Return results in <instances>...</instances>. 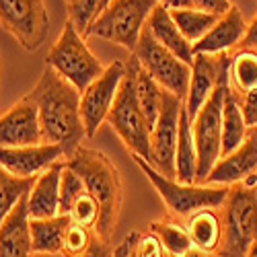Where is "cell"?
I'll list each match as a JSON object with an SVG mask.
<instances>
[{"label":"cell","mask_w":257,"mask_h":257,"mask_svg":"<svg viewBox=\"0 0 257 257\" xmlns=\"http://www.w3.org/2000/svg\"><path fill=\"white\" fill-rule=\"evenodd\" d=\"M204 183L222 185V187L245 183V185L255 187L257 183V140L247 134L245 142L239 148H234L230 155L218 159V163L212 167Z\"/></svg>","instance_id":"cell-14"},{"label":"cell","mask_w":257,"mask_h":257,"mask_svg":"<svg viewBox=\"0 0 257 257\" xmlns=\"http://www.w3.org/2000/svg\"><path fill=\"white\" fill-rule=\"evenodd\" d=\"M33 181L35 179L17 177L0 167V224L7 218V214L29 194Z\"/></svg>","instance_id":"cell-29"},{"label":"cell","mask_w":257,"mask_h":257,"mask_svg":"<svg viewBox=\"0 0 257 257\" xmlns=\"http://www.w3.org/2000/svg\"><path fill=\"white\" fill-rule=\"evenodd\" d=\"M0 25L23 50H39L50 31L46 0H0Z\"/></svg>","instance_id":"cell-9"},{"label":"cell","mask_w":257,"mask_h":257,"mask_svg":"<svg viewBox=\"0 0 257 257\" xmlns=\"http://www.w3.org/2000/svg\"><path fill=\"white\" fill-rule=\"evenodd\" d=\"M33 144H44V140L37 107L27 95L15 103L5 115H0V146L19 148Z\"/></svg>","instance_id":"cell-15"},{"label":"cell","mask_w":257,"mask_h":257,"mask_svg":"<svg viewBox=\"0 0 257 257\" xmlns=\"http://www.w3.org/2000/svg\"><path fill=\"white\" fill-rule=\"evenodd\" d=\"M58 161H64V151L56 144L44 142L19 148L0 146V167L23 179H35Z\"/></svg>","instance_id":"cell-16"},{"label":"cell","mask_w":257,"mask_h":257,"mask_svg":"<svg viewBox=\"0 0 257 257\" xmlns=\"http://www.w3.org/2000/svg\"><path fill=\"white\" fill-rule=\"evenodd\" d=\"M134 82H136V97H138V103H140V109H142L146 121L151 123V130H153V123H155V119L159 115V109H161L163 89L142 70L138 60H136V70H134Z\"/></svg>","instance_id":"cell-28"},{"label":"cell","mask_w":257,"mask_h":257,"mask_svg":"<svg viewBox=\"0 0 257 257\" xmlns=\"http://www.w3.org/2000/svg\"><path fill=\"white\" fill-rule=\"evenodd\" d=\"M132 253H134V257H165V251L153 232H146V234L138 232V239L134 243Z\"/></svg>","instance_id":"cell-34"},{"label":"cell","mask_w":257,"mask_h":257,"mask_svg":"<svg viewBox=\"0 0 257 257\" xmlns=\"http://www.w3.org/2000/svg\"><path fill=\"white\" fill-rule=\"evenodd\" d=\"M247 31V21L237 5H232L224 15L216 19L212 29L196 41L191 50L194 54H230L237 50Z\"/></svg>","instance_id":"cell-17"},{"label":"cell","mask_w":257,"mask_h":257,"mask_svg":"<svg viewBox=\"0 0 257 257\" xmlns=\"http://www.w3.org/2000/svg\"><path fill=\"white\" fill-rule=\"evenodd\" d=\"M109 0H66L68 7V23L82 35L87 37V31L103 13Z\"/></svg>","instance_id":"cell-30"},{"label":"cell","mask_w":257,"mask_h":257,"mask_svg":"<svg viewBox=\"0 0 257 257\" xmlns=\"http://www.w3.org/2000/svg\"><path fill=\"white\" fill-rule=\"evenodd\" d=\"M245 257H257V241H253V245L249 247V251H247Z\"/></svg>","instance_id":"cell-42"},{"label":"cell","mask_w":257,"mask_h":257,"mask_svg":"<svg viewBox=\"0 0 257 257\" xmlns=\"http://www.w3.org/2000/svg\"><path fill=\"white\" fill-rule=\"evenodd\" d=\"M228 84H222L214 91L208 101L202 105L198 115L191 119V134H194L196 144V183H204L212 167L220 159V115H222V101L224 91Z\"/></svg>","instance_id":"cell-10"},{"label":"cell","mask_w":257,"mask_h":257,"mask_svg":"<svg viewBox=\"0 0 257 257\" xmlns=\"http://www.w3.org/2000/svg\"><path fill=\"white\" fill-rule=\"evenodd\" d=\"M123 74H125V64L115 60L109 66H105L103 74L95 78L80 93V115L87 138H93L101 123L107 119V113L113 107L115 97L119 93Z\"/></svg>","instance_id":"cell-12"},{"label":"cell","mask_w":257,"mask_h":257,"mask_svg":"<svg viewBox=\"0 0 257 257\" xmlns=\"http://www.w3.org/2000/svg\"><path fill=\"white\" fill-rule=\"evenodd\" d=\"M191 7L198 9V11H204L208 15L220 17L232 7V3L230 0H191Z\"/></svg>","instance_id":"cell-36"},{"label":"cell","mask_w":257,"mask_h":257,"mask_svg":"<svg viewBox=\"0 0 257 257\" xmlns=\"http://www.w3.org/2000/svg\"><path fill=\"white\" fill-rule=\"evenodd\" d=\"M64 163L82 179L84 189L99 204V220L95 226V234L99 239L111 243L123 206V183L117 167L105 153L87 146H78L68 159H64Z\"/></svg>","instance_id":"cell-2"},{"label":"cell","mask_w":257,"mask_h":257,"mask_svg":"<svg viewBox=\"0 0 257 257\" xmlns=\"http://www.w3.org/2000/svg\"><path fill=\"white\" fill-rule=\"evenodd\" d=\"M181 257H214L212 253H206V251H202V249H196V247H191L189 251H185Z\"/></svg>","instance_id":"cell-41"},{"label":"cell","mask_w":257,"mask_h":257,"mask_svg":"<svg viewBox=\"0 0 257 257\" xmlns=\"http://www.w3.org/2000/svg\"><path fill=\"white\" fill-rule=\"evenodd\" d=\"M138 239V232H130V234H125V239L113 249V255L111 257H130L132 249H134V243Z\"/></svg>","instance_id":"cell-39"},{"label":"cell","mask_w":257,"mask_h":257,"mask_svg":"<svg viewBox=\"0 0 257 257\" xmlns=\"http://www.w3.org/2000/svg\"><path fill=\"white\" fill-rule=\"evenodd\" d=\"M151 232L159 239L167 257H181L185 251L191 249L189 232L183 224L173 220H155L151 224Z\"/></svg>","instance_id":"cell-27"},{"label":"cell","mask_w":257,"mask_h":257,"mask_svg":"<svg viewBox=\"0 0 257 257\" xmlns=\"http://www.w3.org/2000/svg\"><path fill=\"white\" fill-rule=\"evenodd\" d=\"M29 97L39 113L41 140L60 146L64 159H68L87 138L80 115V93L56 70L46 66Z\"/></svg>","instance_id":"cell-1"},{"label":"cell","mask_w":257,"mask_h":257,"mask_svg":"<svg viewBox=\"0 0 257 257\" xmlns=\"http://www.w3.org/2000/svg\"><path fill=\"white\" fill-rule=\"evenodd\" d=\"M70 220L95 230L97 220H99V204L95 202V198L89 194V191H84V194L74 202V206L70 210Z\"/></svg>","instance_id":"cell-33"},{"label":"cell","mask_w":257,"mask_h":257,"mask_svg":"<svg viewBox=\"0 0 257 257\" xmlns=\"http://www.w3.org/2000/svg\"><path fill=\"white\" fill-rule=\"evenodd\" d=\"M157 7V0H109L87 31V37L95 35L134 52L146 21Z\"/></svg>","instance_id":"cell-7"},{"label":"cell","mask_w":257,"mask_h":257,"mask_svg":"<svg viewBox=\"0 0 257 257\" xmlns=\"http://www.w3.org/2000/svg\"><path fill=\"white\" fill-rule=\"evenodd\" d=\"M181 107L183 99L163 89L161 109L151 130V165L169 179H175V146Z\"/></svg>","instance_id":"cell-11"},{"label":"cell","mask_w":257,"mask_h":257,"mask_svg":"<svg viewBox=\"0 0 257 257\" xmlns=\"http://www.w3.org/2000/svg\"><path fill=\"white\" fill-rule=\"evenodd\" d=\"M222 220V241L216 257H245L257 241V187L237 183L218 208Z\"/></svg>","instance_id":"cell-3"},{"label":"cell","mask_w":257,"mask_h":257,"mask_svg":"<svg viewBox=\"0 0 257 257\" xmlns=\"http://www.w3.org/2000/svg\"><path fill=\"white\" fill-rule=\"evenodd\" d=\"M169 13H171L173 23L177 25V29L181 31V35L189 41L191 46H194L196 41H200L212 29V25L216 23V19H218V17L208 15L204 11H198L194 7L175 9V11H169Z\"/></svg>","instance_id":"cell-26"},{"label":"cell","mask_w":257,"mask_h":257,"mask_svg":"<svg viewBox=\"0 0 257 257\" xmlns=\"http://www.w3.org/2000/svg\"><path fill=\"white\" fill-rule=\"evenodd\" d=\"M70 216L54 218H29V232H31V253L33 255H62L64 234L70 226Z\"/></svg>","instance_id":"cell-21"},{"label":"cell","mask_w":257,"mask_h":257,"mask_svg":"<svg viewBox=\"0 0 257 257\" xmlns=\"http://www.w3.org/2000/svg\"><path fill=\"white\" fill-rule=\"evenodd\" d=\"M134 163L142 169V173L148 177L157 189V194L165 202L167 210L171 216L177 218H189L191 214H196L200 210H218L226 196H228V187L222 185H206V183H179L175 179H169L161 175L159 171L144 161L142 157H134Z\"/></svg>","instance_id":"cell-5"},{"label":"cell","mask_w":257,"mask_h":257,"mask_svg":"<svg viewBox=\"0 0 257 257\" xmlns=\"http://www.w3.org/2000/svg\"><path fill=\"white\" fill-rule=\"evenodd\" d=\"M247 134H249L251 138H255V140H257V125H255V127H251V130H249ZM255 187H257V183H255Z\"/></svg>","instance_id":"cell-43"},{"label":"cell","mask_w":257,"mask_h":257,"mask_svg":"<svg viewBox=\"0 0 257 257\" xmlns=\"http://www.w3.org/2000/svg\"><path fill=\"white\" fill-rule=\"evenodd\" d=\"M31 232L27 196L21 200L0 224V257H31Z\"/></svg>","instance_id":"cell-19"},{"label":"cell","mask_w":257,"mask_h":257,"mask_svg":"<svg viewBox=\"0 0 257 257\" xmlns=\"http://www.w3.org/2000/svg\"><path fill=\"white\" fill-rule=\"evenodd\" d=\"M237 50H257V13L251 19V23H247V31Z\"/></svg>","instance_id":"cell-38"},{"label":"cell","mask_w":257,"mask_h":257,"mask_svg":"<svg viewBox=\"0 0 257 257\" xmlns=\"http://www.w3.org/2000/svg\"><path fill=\"white\" fill-rule=\"evenodd\" d=\"M185 228L189 232L191 247L216 255L222 241V220L218 210L208 208V210H200L196 214H191L187 218Z\"/></svg>","instance_id":"cell-23"},{"label":"cell","mask_w":257,"mask_h":257,"mask_svg":"<svg viewBox=\"0 0 257 257\" xmlns=\"http://www.w3.org/2000/svg\"><path fill=\"white\" fill-rule=\"evenodd\" d=\"M132 56L138 60L142 70L151 76L161 89L173 93L179 99H185L187 87H189V76H191V66L181 62L167 48H163L146 27L142 29V33L138 37V44H136Z\"/></svg>","instance_id":"cell-8"},{"label":"cell","mask_w":257,"mask_h":257,"mask_svg":"<svg viewBox=\"0 0 257 257\" xmlns=\"http://www.w3.org/2000/svg\"><path fill=\"white\" fill-rule=\"evenodd\" d=\"M234 97H237V95H234ZM237 99H239V105H241L245 123H247V127L251 130V127L257 125V89H253L247 95H241Z\"/></svg>","instance_id":"cell-35"},{"label":"cell","mask_w":257,"mask_h":257,"mask_svg":"<svg viewBox=\"0 0 257 257\" xmlns=\"http://www.w3.org/2000/svg\"><path fill=\"white\" fill-rule=\"evenodd\" d=\"M84 191L87 189H84L82 179L64 163L62 173H60V210H58V214L70 216V210H72L74 202L84 194Z\"/></svg>","instance_id":"cell-31"},{"label":"cell","mask_w":257,"mask_h":257,"mask_svg":"<svg viewBox=\"0 0 257 257\" xmlns=\"http://www.w3.org/2000/svg\"><path fill=\"white\" fill-rule=\"evenodd\" d=\"M95 230L87 228L82 224L70 222V226L66 228L64 234V245H62V255L64 257H78L91 247V243L95 241Z\"/></svg>","instance_id":"cell-32"},{"label":"cell","mask_w":257,"mask_h":257,"mask_svg":"<svg viewBox=\"0 0 257 257\" xmlns=\"http://www.w3.org/2000/svg\"><path fill=\"white\" fill-rule=\"evenodd\" d=\"M249 127L245 123L239 99L226 87L222 101V115H220V157L230 155L234 148H239L247 138Z\"/></svg>","instance_id":"cell-22"},{"label":"cell","mask_w":257,"mask_h":257,"mask_svg":"<svg viewBox=\"0 0 257 257\" xmlns=\"http://www.w3.org/2000/svg\"><path fill=\"white\" fill-rule=\"evenodd\" d=\"M161 7H165L167 11H175V9H187L191 7V0H157Z\"/></svg>","instance_id":"cell-40"},{"label":"cell","mask_w":257,"mask_h":257,"mask_svg":"<svg viewBox=\"0 0 257 257\" xmlns=\"http://www.w3.org/2000/svg\"><path fill=\"white\" fill-rule=\"evenodd\" d=\"M230 58L232 54H194L189 87L183 99V107L189 121L198 115L202 105L214 91L222 84H228Z\"/></svg>","instance_id":"cell-13"},{"label":"cell","mask_w":257,"mask_h":257,"mask_svg":"<svg viewBox=\"0 0 257 257\" xmlns=\"http://www.w3.org/2000/svg\"><path fill=\"white\" fill-rule=\"evenodd\" d=\"M228 89L237 97L257 89V50H237L232 54Z\"/></svg>","instance_id":"cell-25"},{"label":"cell","mask_w":257,"mask_h":257,"mask_svg":"<svg viewBox=\"0 0 257 257\" xmlns=\"http://www.w3.org/2000/svg\"><path fill=\"white\" fill-rule=\"evenodd\" d=\"M64 161L54 163L41 175L35 177L27 194L29 218H54L60 210V173Z\"/></svg>","instance_id":"cell-18"},{"label":"cell","mask_w":257,"mask_h":257,"mask_svg":"<svg viewBox=\"0 0 257 257\" xmlns=\"http://www.w3.org/2000/svg\"><path fill=\"white\" fill-rule=\"evenodd\" d=\"M146 29L151 31V35L159 41L163 48H167L171 54H175L181 62L189 64L194 60V50H191V44L181 35V31L177 29V25L171 19V13L165 7H157L153 11V15L146 21Z\"/></svg>","instance_id":"cell-20"},{"label":"cell","mask_w":257,"mask_h":257,"mask_svg":"<svg viewBox=\"0 0 257 257\" xmlns=\"http://www.w3.org/2000/svg\"><path fill=\"white\" fill-rule=\"evenodd\" d=\"M196 144L191 134V121L185 113V107H181L179 113V132H177V146H175V181L179 183H196Z\"/></svg>","instance_id":"cell-24"},{"label":"cell","mask_w":257,"mask_h":257,"mask_svg":"<svg viewBox=\"0 0 257 257\" xmlns=\"http://www.w3.org/2000/svg\"><path fill=\"white\" fill-rule=\"evenodd\" d=\"M132 251H134V249H132ZM130 257H134V253H130Z\"/></svg>","instance_id":"cell-44"},{"label":"cell","mask_w":257,"mask_h":257,"mask_svg":"<svg viewBox=\"0 0 257 257\" xmlns=\"http://www.w3.org/2000/svg\"><path fill=\"white\" fill-rule=\"evenodd\" d=\"M46 66L56 70L64 80H68L78 93H82L105 70L99 58L89 50L84 37L68 21L46 56Z\"/></svg>","instance_id":"cell-6"},{"label":"cell","mask_w":257,"mask_h":257,"mask_svg":"<svg viewBox=\"0 0 257 257\" xmlns=\"http://www.w3.org/2000/svg\"><path fill=\"white\" fill-rule=\"evenodd\" d=\"M134 70L136 60L132 56L125 62V74L119 93L105 121L113 127V132L119 136L127 151L132 153V157H142L144 161L151 163V123L146 121L136 97Z\"/></svg>","instance_id":"cell-4"},{"label":"cell","mask_w":257,"mask_h":257,"mask_svg":"<svg viewBox=\"0 0 257 257\" xmlns=\"http://www.w3.org/2000/svg\"><path fill=\"white\" fill-rule=\"evenodd\" d=\"M113 249L115 247L109 241H103V239L95 237V241L91 243V247L84 251L82 255H78V257H111L113 255Z\"/></svg>","instance_id":"cell-37"}]
</instances>
